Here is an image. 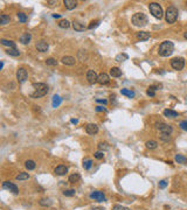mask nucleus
I'll return each mask as SVG.
<instances>
[{
	"label": "nucleus",
	"instance_id": "2eb2a0df",
	"mask_svg": "<svg viewBox=\"0 0 187 210\" xmlns=\"http://www.w3.org/2000/svg\"><path fill=\"white\" fill-rule=\"evenodd\" d=\"M63 4L65 6V8L69 9V11L76 8V6H77V1H75V0H64Z\"/></svg>",
	"mask_w": 187,
	"mask_h": 210
},
{
	"label": "nucleus",
	"instance_id": "5701e85b",
	"mask_svg": "<svg viewBox=\"0 0 187 210\" xmlns=\"http://www.w3.org/2000/svg\"><path fill=\"white\" fill-rule=\"evenodd\" d=\"M121 94H122L123 96H126V97H129V98H133V97L136 96L134 91H132V90H129V89H122V90H121Z\"/></svg>",
	"mask_w": 187,
	"mask_h": 210
},
{
	"label": "nucleus",
	"instance_id": "f3484780",
	"mask_svg": "<svg viewBox=\"0 0 187 210\" xmlns=\"http://www.w3.org/2000/svg\"><path fill=\"white\" fill-rule=\"evenodd\" d=\"M67 173H68V168L65 166H63V165H60V166H57L55 168V174L56 175H64Z\"/></svg>",
	"mask_w": 187,
	"mask_h": 210
},
{
	"label": "nucleus",
	"instance_id": "9d476101",
	"mask_svg": "<svg viewBox=\"0 0 187 210\" xmlns=\"http://www.w3.org/2000/svg\"><path fill=\"white\" fill-rule=\"evenodd\" d=\"M3 188L4 189H7L9 191H12L13 194H19V188L16 187L14 183L9 182V181H4L3 182Z\"/></svg>",
	"mask_w": 187,
	"mask_h": 210
},
{
	"label": "nucleus",
	"instance_id": "9b49d317",
	"mask_svg": "<svg viewBox=\"0 0 187 210\" xmlns=\"http://www.w3.org/2000/svg\"><path fill=\"white\" fill-rule=\"evenodd\" d=\"M87 79L90 84H95L96 82H98V75L96 74L95 70H89L87 73Z\"/></svg>",
	"mask_w": 187,
	"mask_h": 210
},
{
	"label": "nucleus",
	"instance_id": "72a5a7b5",
	"mask_svg": "<svg viewBox=\"0 0 187 210\" xmlns=\"http://www.w3.org/2000/svg\"><path fill=\"white\" fill-rule=\"evenodd\" d=\"M98 148H99V151L104 152V151H108L110 148V146L108 145V143H99L98 144Z\"/></svg>",
	"mask_w": 187,
	"mask_h": 210
},
{
	"label": "nucleus",
	"instance_id": "8fccbe9b",
	"mask_svg": "<svg viewBox=\"0 0 187 210\" xmlns=\"http://www.w3.org/2000/svg\"><path fill=\"white\" fill-rule=\"evenodd\" d=\"M96 111L99 112V111H107V110H105V108H103V106H97V108H96Z\"/></svg>",
	"mask_w": 187,
	"mask_h": 210
},
{
	"label": "nucleus",
	"instance_id": "aec40b11",
	"mask_svg": "<svg viewBox=\"0 0 187 210\" xmlns=\"http://www.w3.org/2000/svg\"><path fill=\"white\" fill-rule=\"evenodd\" d=\"M30 40H32V35H30L29 33H25L24 35H21V38H20V42H21L22 44L29 43Z\"/></svg>",
	"mask_w": 187,
	"mask_h": 210
},
{
	"label": "nucleus",
	"instance_id": "bb28decb",
	"mask_svg": "<svg viewBox=\"0 0 187 210\" xmlns=\"http://www.w3.org/2000/svg\"><path fill=\"white\" fill-rule=\"evenodd\" d=\"M25 166H26V168H27L28 170H33L34 168H35L36 164H35V161H33V160H27V161L25 162Z\"/></svg>",
	"mask_w": 187,
	"mask_h": 210
},
{
	"label": "nucleus",
	"instance_id": "09e8293b",
	"mask_svg": "<svg viewBox=\"0 0 187 210\" xmlns=\"http://www.w3.org/2000/svg\"><path fill=\"white\" fill-rule=\"evenodd\" d=\"M48 5H49V6H55V5H57V0H55V1H50V0H49V1H48Z\"/></svg>",
	"mask_w": 187,
	"mask_h": 210
},
{
	"label": "nucleus",
	"instance_id": "f257e3e1",
	"mask_svg": "<svg viewBox=\"0 0 187 210\" xmlns=\"http://www.w3.org/2000/svg\"><path fill=\"white\" fill-rule=\"evenodd\" d=\"M33 88H34V92L30 94V97L33 98H40V97H43L48 94L49 91V88L47 84L45 83H34L33 84Z\"/></svg>",
	"mask_w": 187,
	"mask_h": 210
},
{
	"label": "nucleus",
	"instance_id": "e433bc0d",
	"mask_svg": "<svg viewBox=\"0 0 187 210\" xmlns=\"http://www.w3.org/2000/svg\"><path fill=\"white\" fill-rule=\"evenodd\" d=\"M46 64L47 65H56L57 64V61L55 59H53V57H49V59L46 60Z\"/></svg>",
	"mask_w": 187,
	"mask_h": 210
},
{
	"label": "nucleus",
	"instance_id": "a18cd8bd",
	"mask_svg": "<svg viewBox=\"0 0 187 210\" xmlns=\"http://www.w3.org/2000/svg\"><path fill=\"white\" fill-rule=\"evenodd\" d=\"M180 127L184 130V131H187V121L186 120H182V121H180Z\"/></svg>",
	"mask_w": 187,
	"mask_h": 210
},
{
	"label": "nucleus",
	"instance_id": "de8ad7c7",
	"mask_svg": "<svg viewBox=\"0 0 187 210\" xmlns=\"http://www.w3.org/2000/svg\"><path fill=\"white\" fill-rule=\"evenodd\" d=\"M96 102H97V103H101V104H103V105H105V104L108 103V100H107V99H101V98H97V99H96Z\"/></svg>",
	"mask_w": 187,
	"mask_h": 210
},
{
	"label": "nucleus",
	"instance_id": "58836bf2",
	"mask_svg": "<svg viewBox=\"0 0 187 210\" xmlns=\"http://www.w3.org/2000/svg\"><path fill=\"white\" fill-rule=\"evenodd\" d=\"M99 24H101V21H99V20L91 21V22H90V25L88 26V28H89V29H94V28H96L97 26H99Z\"/></svg>",
	"mask_w": 187,
	"mask_h": 210
},
{
	"label": "nucleus",
	"instance_id": "603ef678",
	"mask_svg": "<svg viewBox=\"0 0 187 210\" xmlns=\"http://www.w3.org/2000/svg\"><path fill=\"white\" fill-rule=\"evenodd\" d=\"M72 122L73 124H77V119H72Z\"/></svg>",
	"mask_w": 187,
	"mask_h": 210
},
{
	"label": "nucleus",
	"instance_id": "864d4df0",
	"mask_svg": "<svg viewBox=\"0 0 187 210\" xmlns=\"http://www.w3.org/2000/svg\"><path fill=\"white\" fill-rule=\"evenodd\" d=\"M184 38L187 40V32H185V33H184Z\"/></svg>",
	"mask_w": 187,
	"mask_h": 210
},
{
	"label": "nucleus",
	"instance_id": "4be33fe9",
	"mask_svg": "<svg viewBox=\"0 0 187 210\" xmlns=\"http://www.w3.org/2000/svg\"><path fill=\"white\" fill-rule=\"evenodd\" d=\"M164 116H165V117H168V118H176V117H178L179 114H178V112H177V111H173V110L166 109V110L164 111Z\"/></svg>",
	"mask_w": 187,
	"mask_h": 210
},
{
	"label": "nucleus",
	"instance_id": "39448f33",
	"mask_svg": "<svg viewBox=\"0 0 187 210\" xmlns=\"http://www.w3.org/2000/svg\"><path fill=\"white\" fill-rule=\"evenodd\" d=\"M147 16L144 13H136L132 16V24L137 27H144L147 25Z\"/></svg>",
	"mask_w": 187,
	"mask_h": 210
},
{
	"label": "nucleus",
	"instance_id": "6e6d98bb",
	"mask_svg": "<svg viewBox=\"0 0 187 210\" xmlns=\"http://www.w3.org/2000/svg\"><path fill=\"white\" fill-rule=\"evenodd\" d=\"M186 5H187V1H186Z\"/></svg>",
	"mask_w": 187,
	"mask_h": 210
},
{
	"label": "nucleus",
	"instance_id": "393cba45",
	"mask_svg": "<svg viewBox=\"0 0 187 210\" xmlns=\"http://www.w3.org/2000/svg\"><path fill=\"white\" fill-rule=\"evenodd\" d=\"M9 21H11L9 15H6V14L0 15V24L1 25H7V24H9Z\"/></svg>",
	"mask_w": 187,
	"mask_h": 210
},
{
	"label": "nucleus",
	"instance_id": "2f4dec72",
	"mask_svg": "<svg viewBox=\"0 0 187 210\" xmlns=\"http://www.w3.org/2000/svg\"><path fill=\"white\" fill-rule=\"evenodd\" d=\"M80 179H81L80 174L75 173V174H73V175H70V176H69V182H72V183H75V182L80 181Z\"/></svg>",
	"mask_w": 187,
	"mask_h": 210
},
{
	"label": "nucleus",
	"instance_id": "5fc2aeb1",
	"mask_svg": "<svg viewBox=\"0 0 187 210\" xmlns=\"http://www.w3.org/2000/svg\"><path fill=\"white\" fill-rule=\"evenodd\" d=\"M4 68V62H1V64H0V69H3Z\"/></svg>",
	"mask_w": 187,
	"mask_h": 210
},
{
	"label": "nucleus",
	"instance_id": "20e7f679",
	"mask_svg": "<svg viewBox=\"0 0 187 210\" xmlns=\"http://www.w3.org/2000/svg\"><path fill=\"white\" fill-rule=\"evenodd\" d=\"M149 9H150V13L153 15L156 19H161L164 16V11H163V7L158 4V3H151L149 5Z\"/></svg>",
	"mask_w": 187,
	"mask_h": 210
},
{
	"label": "nucleus",
	"instance_id": "4468645a",
	"mask_svg": "<svg viewBox=\"0 0 187 210\" xmlns=\"http://www.w3.org/2000/svg\"><path fill=\"white\" fill-rule=\"evenodd\" d=\"M109 82H110V77H109L108 74L103 73V74H101V75L98 76V83H99V84L104 85V84H108Z\"/></svg>",
	"mask_w": 187,
	"mask_h": 210
},
{
	"label": "nucleus",
	"instance_id": "49530a36",
	"mask_svg": "<svg viewBox=\"0 0 187 210\" xmlns=\"http://www.w3.org/2000/svg\"><path fill=\"white\" fill-rule=\"evenodd\" d=\"M166 187H167V181H166V180H161V181L159 182V188L164 189V188H166Z\"/></svg>",
	"mask_w": 187,
	"mask_h": 210
},
{
	"label": "nucleus",
	"instance_id": "ddd939ff",
	"mask_svg": "<svg viewBox=\"0 0 187 210\" xmlns=\"http://www.w3.org/2000/svg\"><path fill=\"white\" fill-rule=\"evenodd\" d=\"M86 132L88 134H96L98 132V126L96 124H88L86 126Z\"/></svg>",
	"mask_w": 187,
	"mask_h": 210
},
{
	"label": "nucleus",
	"instance_id": "37998d69",
	"mask_svg": "<svg viewBox=\"0 0 187 210\" xmlns=\"http://www.w3.org/2000/svg\"><path fill=\"white\" fill-rule=\"evenodd\" d=\"M40 205H42V207H47V205H50V201L49 200H47V199H42L40 202Z\"/></svg>",
	"mask_w": 187,
	"mask_h": 210
},
{
	"label": "nucleus",
	"instance_id": "b1692460",
	"mask_svg": "<svg viewBox=\"0 0 187 210\" xmlns=\"http://www.w3.org/2000/svg\"><path fill=\"white\" fill-rule=\"evenodd\" d=\"M6 52L8 55H11V56H20V51L16 49V48H8L7 50H6Z\"/></svg>",
	"mask_w": 187,
	"mask_h": 210
},
{
	"label": "nucleus",
	"instance_id": "4c0bfd02",
	"mask_svg": "<svg viewBox=\"0 0 187 210\" xmlns=\"http://www.w3.org/2000/svg\"><path fill=\"white\" fill-rule=\"evenodd\" d=\"M75 189H68V190H64L63 191V195L64 196H74L75 195Z\"/></svg>",
	"mask_w": 187,
	"mask_h": 210
},
{
	"label": "nucleus",
	"instance_id": "f03ea898",
	"mask_svg": "<svg viewBox=\"0 0 187 210\" xmlns=\"http://www.w3.org/2000/svg\"><path fill=\"white\" fill-rule=\"evenodd\" d=\"M174 51V44L171 41H164L160 46H159V55L163 57H168L172 55V52Z\"/></svg>",
	"mask_w": 187,
	"mask_h": 210
},
{
	"label": "nucleus",
	"instance_id": "c03bdc74",
	"mask_svg": "<svg viewBox=\"0 0 187 210\" xmlns=\"http://www.w3.org/2000/svg\"><path fill=\"white\" fill-rule=\"evenodd\" d=\"M113 210H130V209H129V208H126V207L119 205V204H116V205L113 207Z\"/></svg>",
	"mask_w": 187,
	"mask_h": 210
},
{
	"label": "nucleus",
	"instance_id": "7ed1b4c3",
	"mask_svg": "<svg viewBox=\"0 0 187 210\" xmlns=\"http://www.w3.org/2000/svg\"><path fill=\"white\" fill-rule=\"evenodd\" d=\"M178 8L174 7V6H169L166 11V14H165V19H166V22L167 24H174L178 19Z\"/></svg>",
	"mask_w": 187,
	"mask_h": 210
},
{
	"label": "nucleus",
	"instance_id": "a19ab883",
	"mask_svg": "<svg viewBox=\"0 0 187 210\" xmlns=\"http://www.w3.org/2000/svg\"><path fill=\"white\" fill-rule=\"evenodd\" d=\"M160 139L163 140V141H169L171 140V137H169V134H165V133H161V135H160Z\"/></svg>",
	"mask_w": 187,
	"mask_h": 210
},
{
	"label": "nucleus",
	"instance_id": "dca6fc26",
	"mask_svg": "<svg viewBox=\"0 0 187 210\" xmlns=\"http://www.w3.org/2000/svg\"><path fill=\"white\" fill-rule=\"evenodd\" d=\"M61 61H62V63L65 64V65H74L75 62H76L75 57H73V56H64V57H62Z\"/></svg>",
	"mask_w": 187,
	"mask_h": 210
},
{
	"label": "nucleus",
	"instance_id": "a211bd4d",
	"mask_svg": "<svg viewBox=\"0 0 187 210\" xmlns=\"http://www.w3.org/2000/svg\"><path fill=\"white\" fill-rule=\"evenodd\" d=\"M137 39L140 41H147L150 39V33L147 32H139L137 33Z\"/></svg>",
	"mask_w": 187,
	"mask_h": 210
},
{
	"label": "nucleus",
	"instance_id": "473e14b6",
	"mask_svg": "<svg viewBox=\"0 0 187 210\" xmlns=\"http://www.w3.org/2000/svg\"><path fill=\"white\" fill-rule=\"evenodd\" d=\"M69 26H70V22L68 21V20H65V19H63V20H60V22H59V27H61V28H69Z\"/></svg>",
	"mask_w": 187,
	"mask_h": 210
},
{
	"label": "nucleus",
	"instance_id": "0eeeda50",
	"mask_svg": "<svg viewBox=\"0 0 187 210\" xmlns=\"http://www.w3.org/2000/svg\"><path fill=\"white\" fill-rule=\"evenodd\" d=\"M156 126H157V129H158L161 133H165V134H171L172 131H173L172 126H169L168 124H165V122H161V121H160V122H157Z\"/></svg>",
	"mask_w": 187,
	"mask_h": 210
},
{
	"label": "nucleus",
	"instance_id": "f704fd0d",
	"mask_svg": "<svg viewBox=\"0 0 187 210\" xmlns=\"http://www.w3.org/2000/svg\"><path fill=\"white\" fill-rule=\"evenodd\" d=\"M91 166H92V160H90V159H88V160H84L83 161V168L84 169H90L91 168Z\"/></svg>",
	"mask_w": 187,
	"mask_h": 210
},
{
	"label": "nucleus",
	"instance_id": "1a4fd4ad",
	"mask_svg": "<svg viewBox=\"0 0 187 210\" xmlns=\"http://www.w3.org/2000/svg\"><path fill=\"white\" fill-rule=\"evenodd\" d=\"M16 78H18L19 83L26 82V79L28 78V73H27V70L24 69V68H20L18 71H16Z\"/></svg>",
	"mask_w": 187,
	"mask_h": 210
},
{
	"label": "nucleus",
	"instance_id": "412c9836",
	"mask_svg": "<svg viewBox=\"0 0 187 210\" xmlns=\"http://www.w3.org/2000/svg\"><path fill=\"white\" fill-rule=\"evenodd\" d=\"M73 28L75 30H77V32H84V30H86V26H84L83 24H81V22H78V21H74L73 22Z\"/></svg>",
	"mask_w": 187,
	"mask_h": 210
},
{
	"label": "nucleus",
	"instance_id": "ea45409f",
	"mask_svg": "<svg viewBox=\"0 0 187 210\" xmlns=\"http://www.w3.org/2000/svg\"><path fill=\"white\" fill-rule=\"evenodd\" d=\"M18 18H19L20 22H26L27 21V16H26L25 13H18Z\"/></svg>",
	"mask_w": 187,
	"mask_h": 210
},
{
	"label": "nucleus",
	"instance_id": "c9c22d12",
	"mask_svg": "<svg viewBox=\"0 0 187 210\" xmlns=\"http://www.w3.org/2000/svg\"><path fill=\"white\" fill-rule=\"evenodd\" d=\"M128 60V55L126 54H119L116 56V61L118 62H123V61H126Z\"/></svg>",
	"mask_w": 187,
	"mask_h": 210
},
{
	"label": "nucleus",
	"instance_id": "6ab92c4d",
	"mask_svg": "<svg viewBox=\"0 0 187 210\" xmlns=\"http://www.w3.org/2000/svg\"><path fill=\"white\" fill-rule=\"evenodd\" d=\"M110 75L112 77H121L122 76V70L119 68H117V67H113V68L110 69Z\"/></svg>",
	"mask_w": 187,
	"mask_h": 210
},
{
	"label": "nucleus",
	"instance_id": "6e6552de",
	"mask_svg": "<svg viewBox=\"0 0 187 210\" xmlns=\"http://www.w3.org/2000/svg\"><path fill=\"white\" fill-rule=\"evenodd\" d=\"M90 199H92V200H95V201H98V202H104V201H107L105 195H104L102 191H99V190L92 191L91 194H90Z\"/></svg>",
	"mask_w": 187,
	"mask_h": 210
},
{
	"label": "nucleus",
	"instance_id": "c85d7f7f",
	"mask_svg": "<svg viewBox=\"0 0 187 210\" xmlns=\"http://www.w3.org/2000/svg\"><path fill=\"white\" fill-rule=\"evenodd\" d=\"M146 147H147L149 149H156V148L158 147V143L155 141V140H150V141L146 143Z\"/></svg>",
	"mask_w": 187,
	"mask_h": 210
},
{
	"label": "nucleus",
	"instance_id": "3c124183",
	"mask_svg": "<svg viewBox=\"0 0 187 210\" xmlns=\"http://www.w3.org/2000/svg\"><path fill=\"white\" fill-rule=\"evenodd\" d=\"M60 16H61L60 14H54V15H53V18H55V19H59V18H60Z\"/></svg>",
	"mask_w": 187,
	"mask_h": 210
},
{
	"label": "nucleus",
	"instance_id": "cd10ccee",
	"mask_svg": "<svg viewBox=\"0 0 187 210\" xmlns=\"http://www.w3.org/2000/svg\"><path fill=\"white\" fill-rule=\"evenodd\" d=\"M1 44L3 46H6V47H8V48H15V43L13 42V41H9V40H5V39H1Z\"/></svg>",
	"mask_w": 187,
	"mask_h": 210
},
{
	"label": "nucleus",
	"instance_id": "f8f14e48",
	"mask_svg": "<svg viewBox=\"0 0 187 210\" xmlns=\"http://www.w3.org/2000/svg\"><path fill=\"white\" fill-rule=\"evenodd\" d=\"M48 48H49L48 43H47L46 41H43V40H41V41H39V42L36 43V49H38L39 51H41V52H46V51L48 50Z\"/></svg>",
	"mask_w": 187,
	"mask_h": 210
},
{
	"label": "nucleus",
	"instance_id": "7c9ffc66",
	"mask_svg": "<svg viewBox=\"0 0 187 210\" xmlns=\"http://www.w3.org/2000/svg\"><path fill=\"white\" fill-rule=\"evenodd\" d=\"M176 161L178 162V164H186L187 162V158H185L184 155H180V154H178V155H176Z\"/></svg>",
	"mask_w": 187,
	"mask_h": 210
},
{
	"label": "nucleus",
	"instance_id": "423d86ee",
	"mask_svg": "<svg viewBox=\"0 0 187 210\" xmlns=\"http://www.w3.org/2000/svg\"><path fill=\"white\" fill-rule=\"evenodd\" d=\"M171 65L174 70H182L185 67V60L182 57H176L171 61Z\"/></svg>",
	"mask_w": 187,
	"mask_h": 210
},
{
	"label": "nucleus",
	"instance_id": "c756f323",
	"mask_svg": "<svg viewBox=\"0 0 187 210\" xmlns=\"http://www.w3.org/2000/svg\"><path fill=\"white\" fill-rule=\"evenodd\" d=\"M61 102H62V99L60 98V96L55 95V96L53 97V108H57V106H60Z\"/></svg>",
	"mask_w": 187,
	"mask_h": 210
},
{
	"label": "nucleus",
	"instance_id": "a878e982",
	"mask_svg": "<svg viewBox=\"0 0 187 210\" xmlns=\"http://www.w3.org/2000/svg\"><path fill=\"white\" fill-rule=\"evenodd\" d=\"M18 181H24V180H28L29 179V174L28 173H19L18 175H16L15 178Z\"/></svg>",
	"mask_w": 187,
	"mask_h": 210
},
{
	"label": "nucleus",
	"instance_id": "79ce46f5",
	"mask_svg": "<svg viewBox=\"0 0 187 210\" xmlns=\"http://www.w3.org/2000/svg\"><path fill=\"white\" fill-rule=\"evenodd\" d=\"M95 158H96V159H98V160L103 159V158H104V152H102V151L96 152V153H95Z\"/></svg>",
	"mask_w": 187,
	"mask_h": 210
}]
</instances>
